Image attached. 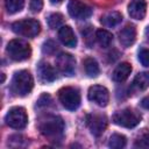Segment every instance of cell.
I'll return each mask as SVG.
<instances>
[{"mask_svg":"<svg viewBox=\"0 0 149 149\" xmlns=\"http://www.w3.org/2000/svg\"><path fill=\"white\" fill-rule=\"evenodd\" d=\"M86 125L94 136H100L107 127V119L105 115L90 114L86 116Z\"/></svg>","mask_w":149,"mask_h":149,"instance_id":"cell-11","label":"cell"},{"mask_svg":"<svg viewBox=\"0 0 149 149\" xmlns=\"http://www.w3.org/2000/svg\"><path fill=\"white\" fill-rule=\"evenodd\" d=\"M139 61L142 65L149 66V49H141L139 52Z\"/></svg>","mask_w":149,"mask_h":149,"instance_id":"cell-26","label":"cell"},{"mask_svg":"<svg viewBox=\"0 0 149 149\" xmlns=\"http://www.w3.org/2000/svg\"><path fill=\"white\" fill-rule=\"evenodd\" d=\"M24 6V0H5V7L9 14L20 12Z\"/></svg>","mask_w":149,"mask_h":149,"instance_id":"cell-22","label":"cell"},{"mask_svg":"<svg viewBox=\"0 0 149 149\" xmlns=\"http://www.w3.org/2000/svg\"><path fill=\"white\" fill-rule=\"evenodd\" d=\"M88 99L100 107H105L109 101V93L105 86L93 85L88 88Z\"/></svg>","mask_w":149,"mask_h":149,"instance_id":"cell-10","label":"cell"},{"mask_svg":"<svg viewBox=\"0 0 149 149\" xmlns=\"http://www.w3.org/2000/svg\"><path fill=\"white\" fill-rule=\"evenodd\" d=\"M141 106H142L143 108H146V109H149V95L142 99V101H141Z\"/></svg>","mask_w":149,"mask_h":149,"instance_id":"cell-29","label":"cell"},{"mask_svg":"<svg viewBox=\"0 0 149 149\" xmlns=\"http://www.w3.org/2000/svg\"><path fill=\"white\" fill-rule=\"evenodd\" d=\"M12 29L15 34L24 37H35L41 31V24L37 20L26 19L16 21L12 24Z\"/></svg>","mask_w":149,"mask_h":149,"instance_id":"cell-5","label":"cell"},{"mask_svg":"<svg viewBox=\"0 0 149 149\" xmlns=\"http://www.w3.org/2000/svg\"><path fill=\"white\" fill-rule=\"evenodd\" d=\"M38 129L42 135L56 140L63 135L64 121L61 116L57 115H45L38 122Z\"/></svg>","mask_w":149,"mask_h":149,"instance_id":"cell-1","label":"cell"},{"mask_svg":"<svg viewBox=\"0 0 149 149\" xmlns=\"http://www.w3.org/2000/svg\"><path fill=\"white\" fill-rule=\"evenodd\" d=\"M95 38L102 48H107L113 41V35L106 29H98L95 33Z\"/></svg>","mask_w":149,"mask_h":149,"instance_id":"cell-19","label":"cell"},{"mask_svg":"<svg viewBox=\"0 0 149 149\" xmlns=\"http://www.w3.org/2000/svg\"><path fill=\"white\" fill-rule=\"evenodd\" d=\"M6 123L14 128V129H22L26 127L28 122V116L26 113V109L23 107H13L10 108L6 116H5Z\"/></svg>","mask_w":149,"mask_h":149,"instance_id":"cell-7","label":"cell"},{"mask_svg":"<svg viewBox=\"0 0 149 149\" xmlns=\"http://www.w3.org/2000/svg\"><path fill=\"white\" fill-rule=\"evenodd\" d=\"M57 50V44L51 41V40H48L47 42H44L43 47H42V51L47 55H54Z\"/></svg>","mask_w":149,"mask_h":149,"instance_id":"cell-25","label":"cell"},{"mask_svg":"<svg viewBox=\"0 0 149 149\" xmlns=\"http://www.w3.org/2000/svg\"><path fill=\"white\" fill-rule=\"evenodd\" d=\"M121 20H122V15L119 12H109L104 17H101V22L106 27H114L119 24Z\"/></svg>","mask_w":149,"mask_h":149,"instance_id":"cell-20","label":"cell"},{"mask_svg":"<svg viewBox=\"0 0 149 149\" xmlns=\"http://www.w3.org/2000/svg\"><path fill=\"white\" fill-rule=\"evenodd\" d=\"M34 86V80L29 71L27 70H21L14 73L12 84H10V90L15 95L19 97H24L30 93Z\"/></svg>","mask_w":149,"mask_h":149,"instance_id":"cell-2","label":"cell"},{"mask_svg":"<svg viewBox=\"0 0 149 149\" xmlns=\"http://www.w3.org/2000/svg\"><path fill=\"white\" fill-rule=\"evenodd\" d=\"M149 86V72H141L136 74L132 84V91H143Z\"/></svg>","mask_w":149,"mask_h":149,"instance_id":"cell-17","label":"cell"},{"mask_svg":"<svg viewBox=\"0 0 149 149\" xmlns=\"http://www.w3.org/2000/svg\"><path fill=\"white\" fill-rule=\"evenodd\" d=\"M135 148H146L149 149V129H142L134 142Z\"/></svg>","mask_w":149,"mask_h":149,"instance_id":"cell-21","label":"cell"},{"mask_svg":"<svg viewBox=\"0 0 149 149\" xmlns=\"http://www.w3.org/2000/svg\"><path fill=\"white\" fill-rule=\"evenodd\" d=\"M136 38V29L134 26L128 24L119 33V41L123 47H130Z\"/></svg>","mask_w":149,"mask_h":149,"instance_id":"cell-15","label":"cell"},{"mask_svg":"<svg viewBox=\"0 0 149 149\" xmlns=\"http://www.w3.org/2000/svg\"><path fill=\"white\" fill-rule=\"evenodd\" d=\"M147 3L146 0H132L128 5V13L135 20H142L146 16Z\"/></svg>","mask_w":149,"mask_h":149,"instance_id":"cell-12","label":"cell"},{"mask_svg":"<svg viewBox=\"0 0 149 149\" xmlns=\"http://www.w3.org/2000/svg\"><path fill=\"white\" fill-rule=\"evenodd\" d=\"M56 66L62 73L66 76H72L76 69V59L72 55L68 52H61L56 58Z\"/></svg>","mask_w":149,"mask_h":149,"instance_id":"cell-9","label":"cell"},{"mask_svg":"<svg viewBox=\"0 0 149 149\" xmlns=\"http://www.w3.org/2000/svg\"><path fill=\"white\" fill-rule=\"evenodd\" d=\"M141 121V114L132 108H125L118 111L113 115V122L125 128H134Z\"/></svg>","mask_w":149,"mask_h":149,"instance_id":"cell-4","label":"cell"},{"mask_svg":"<svg viewBox=\"0 0 149 149\" xmlns=\"http://www.w3.org/2000/svg\"><path fill=\"white\" fill-rule=\"evenodd\" d=\"M58 37H59L61 42L66 47L74 48L77 45L76 35H74V33L70 26H63L58 31Z\"/></svg>","mask_w":149,"mask_h":149,"instance_id":"cell-14","label":"cell"},{"mask_svg":"<svg viewBox=\"0 0 149 149\" xmlns=\"http://www.w3.org/2000/svg\"><path fill=\"white\" fill-rule=\"evenodd\" d=\"M63 21H64V17L59 13H52L48 16V26L51 29H56V28L61 27Z\"/></svg>","mask_w":149,"mask_h":149,"instance_id":"cell-24","label":"cell"},{"mask_svg":"<svg viewBox=\"0 0 149 149\" xmlns=\"http://www.w3.org/2000/svg\"><path fill=\"white\" fill-rule=\"evenodd\" d=\"M146 37L149 41V27H147V29H146Z\"/></svg>","mask_w":149,"mask_h":149,"instance_id":"cell-30","label":"cell"},{"mask_svg":"<svg viewBox=\"0 0 149 149\" xmlns=\"http://www.w3.org/2000/svg\"><path fill=\"white\" fill-rule=\"evenodd\" d=\"M30 10L34 13H38L41 12V9L43 8V1L42 0H30Z\"/></svg>","mask_w":149,"mask_h":149,"instance_id":"cell-27","label":"cell"},{"mask_svg":"<svg viewBox=\"0 0 149 149\" xmlns=\"http://www.w3.org/2000/svg\"><path fill=\"white\" fill-rule=\"evenodd\" d=\"M130 72H132V65L129 63H126V62L121 63L113 71V74H112L113 80L116 83H123L129 77Z\"/></svg>","mask_w":149,"mask_h":149,"instance_id":"cell-16","label":"cell"},{"mask_svg":"<svg viewBox=\"0 0 149 149\" xmlns=\"http://www.w3.org/2000/svg\"><path fill=\"white\" fill-rule=\"evenodd\" d=\"M50 102H51V97L47 93H43L37 100V106L38 107H44V106H48Z\"/></svg>","mask_w":149,"mask_h":149,"instance_id":"cell-28","label":"cell"},{"mask_svg":"<svg viewBox=\"0 0 149 149\" xmlns=\"http://www.w3.org/2000/svg\"><path fill=\"white\" fill-rule=\"evenodd\" d=\"M6 52L8 55V57L13 61L16 62H21L24 59H28L31 55V49L30 45L23 41V40H12L8 42L7 48H6Z\"/></svg>","mask_w":149,"mask_h":149,"instance_id":"cell-3","label":"cell"},{"mask_svg":"<svg viewBox=\"0 0 149 149\" xmlns=\"http://www.w3.org/2000/svg\"><path fill=\"white\" fill-rule=\"evenodd\" d=\"M37 73L42 81L50 83L56 79V72L54 68L47 62H40L37 65Z\"/></svg>","mask_w":149,"mask_h":149,"instance_id":"cell-13","label":"cell"},{"mask_svg":"<svg viewBox=\"0 0 149 149\" xmlns=\"http://www.w3.org/2000/svg\"><path fill=\"white\" fill-rule=\"evenodd\" d=\"M50 1H51L52 3H58V2H61L62 0H50Z\"/></svg>","mask_w":149,"mask_h":149,"instance_id":"cell-31","label":"cell"},{"mask_svg":"<svg viewBox=\"0 0 149 149\" xmlns=\"http://www.w3.org/2000/svg\"><path fill=\"white\" fill-rule=\"evenodd\" d=\"M3 81H5V74L1 73V83H3Z\"/></svg>","mask_w":149,"mask_h":149,"instance_id":"cell-32","label":"cell"},{"mask_svg":"<svg viewBox=\"0 0 149 149\" xmlns=\"http://www.w3.org/2000/svg\"><path fill=\"white\" fill-rule=\"evenodd\" d=\"M58 98L62 105L69 111H74L80 105V93L77 88L71 86L61 88L58 92Z\"/></svg>","mask_w":149,"mask_h":149,"instance_id":"cell-6","label":"cell"},{"mask_svg":"<svg viewBox=\"0 0 149 149\" xmlns=\"http://www.w3.org/2000/svg\"><path fill=\"white\" fill-rule=\"evenodd\" d=\"M68 12L72 17L77 20H84L92 15L93 9L79 0H70L68 3Z\"/></svg>","mask_w":149,"mask_h":149,"instance_id":"cell-8","label":"cell"},{"mask_svg":"<svg viewBox=\"0 0 149 149\" xmlns=\"http://www.w3.org/2000/svg\"><path fill=\"white\" fill-rule=\"evenodd\" d=\"M127 143V140L123 135L121 134H113L111 137H109V141H108V146L111 148H114V149H120V148H123Z\"/></svg>","mask_w":149,"mask_h":149,"instance_id":"cell-23","label":"cell"},{"mask_svg":"<svg viewBox=\"0 0 149 149\" xmlns=\"http://www.w3.org/2000/svg\"><path fill=\"white\" fill-rule=\"evenodd\" d=\"M84 69L88 77H97L100 71L97 61L92 57H87L84 59Z\"/></svg>","mask_w":149,"mask_h":149,"instance_id":"cell-18","label":"cell"}]
</instances>
